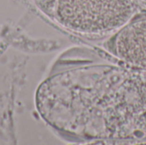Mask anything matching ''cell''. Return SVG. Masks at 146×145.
I'll return each instance as SVG.
<instances>
[{"label":"cell","mask_w":146,"mask_h":145,"mask_svg":"<svg viewBox=\"0 0 146 145\" xmlns=\"http://www.w3.org/2000/svg\"><path fill=\"white\" fill-rule=\"evenodd\" d=\"M104 46L129 68L146 72V17L131 19L116 30Z\"/></svg>","instance_id":"obj_3"},{"label":"cell","mask_w":146,"mask_h":145,"mask_svg":"<svg viewBox=\"0 0 146 145\" xmlns=\"http://www.w3.org/2000/svg\"><path fill=\"white\" fill-rule=\"evenodd\" d=\"M39 7L63 27L82 34L115 32L135 13L133 0H37Z\"/></svg>","instance_id":"obj_2"},{"label":"cell","mask_w":146,"mask_h":145,"mask_svg":"<svg viewBox=\"0 0 146 145\" xmlns=\"http://www.w3.org/2000/svg\"><path fill=\"white\" fill-rule=\"evenodd\" d=\"M110 66L56 74L37 91V108L53 127L89 138L115 135L146 113V75Z\"/></svg>","instance_id":"obj_1"}]
</instances>
